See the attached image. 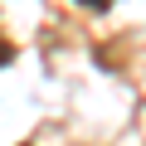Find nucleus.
Returning a JSON list of instances; mask_svg holds the SVG:
<instances>
[{"instance_id": "nucleus-1", "label": "nucleus", "mask_w": 146, "mask_h": 146, "mask_svg": "<svg viewBox=\"0 0 146 146\" xmlns=\"http://www.w3.org/2000/svg\"><path fill=\"white\" fill-rule=\"evenodd\" d=\"M10 58H15V44H10V39H5V34H0V68H5V63H10Z\"/></svg>"}, {"instance_id": "nucleus-2", "label": "nucleus", "mask_w": 146, "mask_h": 146, "mask_svg": "<svg viewBox=\"0 0 146 146\" xmlns=\"http://www.w3.org/2000/svg\"><path fill=\"white\" fill-rule=\"evenodd\" d=\"M78 5H83V10H107L112 0H78Z\"/></svg>"}]
</instances>
